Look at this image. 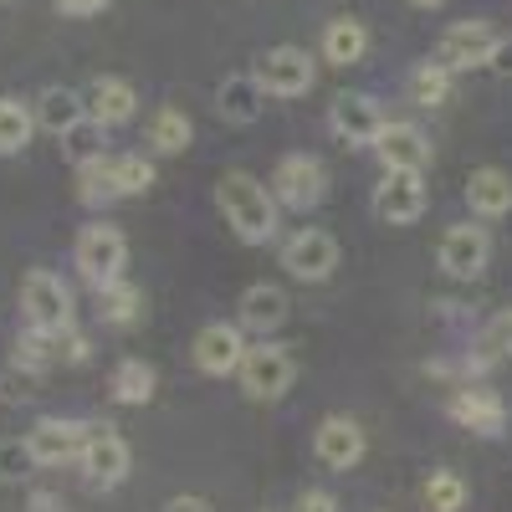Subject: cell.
I'll return each instance as SVG.
<instances>
[{
  "mask_svg": "<svg viewBox=\"0 0 512 512\" xmlns=\"http://www.w3.org/2000/svg\"><path fill=\"white\" fill-rule=\"evenodd\" d=\"M216 205L246 246H267L277 236V195L246 169H231V175L216 180Z\"/></svg>",
  "mask_w": 512,
  "mask_h": 512,
  "instance_id": "cell-1",
  "label": "cell"
},
{
  "mask_svg": "<svg viewBox=\"0 0 512 512\" xmlns=\"http://www.w3.org/2000/svg\"><path fill=\"white\" fill-rule=\"evenodd\" d=\"M77 466H82V477H88L93 487L113 492V487L128 477V466H134V451H128V441L118 436V425L93 420V425H82V451H77Z\"/></svg>",
  "mask_w": 512,
  "mask_h": 512,
  "instance_id": "cell-2",
  "label": "cell"
},
{
  "mask_svg": "<svg viewBox=\"0 0 512 512\" xmlns=\"http://www.w3.org/2000/svg\"><path fill=\"white\" fill-rule=\"evenodd\" d=\"M72 262H77L82 277H88V287H108L128 267V236L118 226H103V221L98 226H82V236L72 246Z\"/></svg>",
  "mask_w": 512,
  "mask_h": 512,
  "instance_id": "cell-3",
  "label": "cell"
},
{
  "mask_svg": "<svg viewBox=\"0 0 512 512\" xmlns=\"http://www.w3.org/2000/svg\"><path fill=\"white\" fill-rule=\"evenodd\" d=\"M236 379H241V390H246L251 400H282V395L292 390V379H297V364H292V354H287L282 344L262 338V344H251V349L241 354Z\"/></svg>",
  "mask_w": 512,
  "mask_h": 512,
  "instance_id": "cell-4",
  "label": "cell"
},
{
  "mask_svg": "<svg viewBox=\"0 0 512 512\" xmlns=\"http://www.w3.org/2000/svg\"><path fill=\"white\" fill-rule=\"evenodd\" d=\"M256 82H262L267 98H303L318 82V62L303 47H272L256 62Z\"/></svg>",
  "mask_w": 512,
  "mask_h": 512,
  "instance_id": "cell-5",
  "label": "cell"
},
{
  "mask_svg": "<svg viewBox=\"0 0 512 512\" xmlns=\"http://www.w3.org/2000/svg\"><path fill=\"white\" fill-rule=\"evenodd\" d=\"M272 195H277V205L303 210V216H308V210L323 205V195H328V169L313 154H287L272 169Z\"/></svg>",
  "mask_w": 512,
  "mask_h": 512,
  "instance_id": "cell-6",
  "label": "cell"
},
{
  "mask_svg": "<svg viewBox=\"0 0 512 512\" xmlns=\"http://www.w3.org/2000/svg\"><path fill=\"white\" fill-rule=\"evenodd\" d=\"M425 180L420 169H384V180L374 185V216L384 226H415L425 216Z\"/></svg>",
  "mask_w": 512,
  "mask_h": 512,
  "instance_id": "cell-7",
  "label": "cell"
},
{
  "mask_svg": "<svg viewBox=\"0 0 512 512\" xmlns=\"http://www.w3.org/2000/svg\"><path fill=\"white\" fill-rule=\"evenodd\" d=\"M21 313H26V323L31 328H67L72 323V292H67V282L57 277V272H26L21 277Z\"/></svg>",
  "mask_w": 512,
  "mask_h": 512,
  "instance_id": "cell-8",
  "label": "cell"
},
{
  "mask_svg": "<svg viewBox=\"0 0 512 512\" xmlns=\"http://www.w3.org/2000/svg\"><path fill=\"white\" fill-rule=\"evenodd\" d=\"M497 41H502V36H497L487 21H456V26H446V36H441L436 62H446L451 72H477V67H492Z\"/></svg>",
  "mask_w": 512,
  "mask_h": 512,
  "instance_id": "cell-9",
  "label": "cell"
},
{
  "mask_svg": "<svg viewBox=\"0 0 512 512\" xmlns=\"http://www.w3.org/2000/svg\"><path fill=\"white\" fill-rule=\"evenodd\" d=\"M436 262H441V272H446V277L472 282V277H482V272H487V262H492V241H487V231H482V226L461 221V226H451V231L441 236Z\"/></svg>",
  "mask_w": 512,
  "mask_h": 512,
  "instance_id": "cell-10",
  "label": "cell"
},
{
  "mask_svg": "<svg viewBox=\"0 0 512 512\" xmlns=\"http://www.w3.org/2000/svg\"><path fill=\"white\" fill-rule=\"evenodd\" d=\"M282 267H287L297 282H328L333 267H338V241H333L328 231L303 226L297 236L282 241Z\"/></svg>",
  "mask_w": 512,
  "mask_h": 512,
  "instance_id": "cell-11",
  "label": "cell"
},
{
  "mask_svg": "<svg viewBox=\"0 0 512 512\" xmlns=\"http://www.w3.org/2000/svg\"><path fill=\"white\" fill-rule=\"evenodd\" d=\"M390 123L379 113V103L369 98V93H338L333 98V108H328V128L338 139H344L349 149H374V139H379V128Z\"/></svg>",
  "mask_w": 512,
  "mask_h": 512,
  "instance_id": "cell-12",
  "label": "cell"
},
{
  "mask_svg": "<svg viewBox=\"0 0 512 512\" xmlns=\"http://www.w3.org/2000/svg\"><path fill=\"white\" fill-rule=\"evenodd\" d=\"M364 451H369V441H364V431H359V420H349V415L318 420V431H313V456L328 466V472H354V466L364 461Z\"/></svg>",
  "mask_w": 512,
  "mask_h": 512,
  "instance_id": "cell-13",
  "label": "cell"
},
{
  "mask_svg": "<svg viewBox=\"0 0 512 512\" xmlns=\"http://www.w3.org/2000/svg\"><path fill=\"white\" fill-rule=\"evenodd\" d=\"M190 354H195V369H200V374H210V379L236 374V369H241V354H246L241 323H205V328L195 333Z\"/></svg>",
  "mask_w": 512,
  "mask_h": 512,
  "instance_id": "cell-14",
  "label": "cell"
},
{
  "mask_svg": "<svg viewBox=\"0 0 512 512\" xmlns=\"http://www.w3.org/2000/svg\"><path fill=\"white\" fill-rule=\"evenodd\" d=\"M446 415L456 425H466L472 436H502V425H507V405H502L497 390H487V384H461L446 400Z\"/></svg>",
  "mask_w": 512,
  "mask_h": 512,
  "instance_id": "cell-15",
  "label": "cell"
},
{
  "mask_svg": "<svg viewBox=\"0 0 512 512\" xmlns=\"http://www.w3.org/2000/svg\"><path fill=\"white\" fill-rule=\"evenodd\" d=\"M77 451H82V425L77 420L47 415V420H36L26 431L31 466H67V461H77Z\"/></svg>",
  "mask_w": 512,
  "mask_h": 512,
  "instance_id": "cell-16",
  "label": "cell"
},
{
  "mask_svg": "<svg viewBox=\"0 0 512 512\" xmlns=\"http://www.w3.org/2000/svg\"><path fill=\"white\" fill-rule=\"evenodd\" d=\"M236 323H241V333L272 338L287 323V292L277 282H251L241 292V303H236Z\"/></svg>",
  "mask_w": 512,
  "mask_h": 512,
  "instance_id": "cell-17",
  "label": "cell"
},
{
  "mask_svg": "<svg viewBox=\"0 0 512 512\" xmlns=\"http://www.w3.org/2000/svg\"><path fill=\"white\" fill-rule=\"evenodd\" d=\"M374 154L384 169H425L431 164V139H425L420 123H384L374 139Z\"/></svg>",
  "mask_w": 512,
  "mask_h": 512,
  "instance_id": "cell-18",
  "label": "cell"
},
{
  "mask_svg": "<svg viewBox=\"0 0 512 512\" xmlns=\"http://www.w3.org/2000/svg\"><path fill=\"white\" fill-rule=\"evenodd\" d=\"M82 98H88V118H98L103 128H118V123H128V118L139 113V93H134V82H128V77H113V72L93 77Z\"/></svg>",
  "mask_w": 512,
  "mask_h": 512,
  "instance_id": "cell-19",
  "label": "cell"
},
{
  "mask_svg": "<svg viewBox=\"0 0 512 512\" xmlns=\"http://www.w3.org/2000/svg\"><path fill=\"white\" fill-rule=\"evenodd\" d=\"M31 113H36V128H41V134L67 139L72 128L88 118V98L72 93V88H41V98L31 103Z\"/></svg>",
  "mask_w": 512,
  "mask_h": 512,
  "instance_id": "cell-20",
  "label": "cell"
},
{
  "mask_svg": "<svg viewBox=\"0 0 512 512\" xmlns=\"http://www.w3.org/2000/svg\"><path fill=\"white\" fill-rule=\"evenodd\" d=\"M466 205H472L482 221L507 216L512 210V175H502V169H492V164L472 169V180H466Z\"/></svg>",
  "mask_w": 512,
  "mask_h": 512,
  "instance_id": "cell-21",
  "label": "cell"
},
{
  "mask_svg": "<svg viewBox=\"0 0 512 512\" xmlns=\"http://www.w3.org/2000/svg\"><path fill=\"white\" fill-rule=\"evenodd\" d=\"M364 57H369V31H364V21L338 16V21L323 26V62H333V67H359Z\"/></svg>",
  "mask_w": 512,
  "mask_h": 512,
  "instance_id": "cell-22",
  "label": "cell"
},
{
  "mask_svg": "<svg viewBox=\"0 0 512 512\" xmlns=\"http://www.w3.org/2000/svg\"><path fill=\"white\" fill-rule=\"evenodd\" d=\"M93 303H98V323H108V328H134L144 318V292L128 277H118L108 287H93Z\"/></svg>",
  "mask_w": 512,
  "mask_h": 512,
  "instance_id": "cell-23",
  "label": "cell"
},
{
  "mask_svg": "<svg viewBox=\"0 0 512 512\" xmlns=\"http://www.w3.org/2000/svg\"><path fill=\"white\" fill-rule=\"evenodd\" d=\"M262 103H267V93H262V82H256V72L226 77L221 93H216V108H221L226 123H256L262 118Z\"/></svg>",
  "mask_w": 512,
  "mask_h": 512,
  "instance_id": "cell-24",
  "label": "cell"
},
{
  "mask_svg": "<svg viewBox=\"0 0 512 512\" xmlns=\"http://www.w3.org/2000/svg\"><path fill=\"white\" fill-rule=\"evenodd\" d=\"M195 139V123L180 113V108H154L149 123H144V144L154 154H185Z\"/></svg>",
  "mask_w": 512,
  "mask_h": 512,
  "instance_id": "cell-25",
  "label": "cell"
},
{
  "mask_svg": "<svg viewBox=\"0 0 512 512\" xmlns=\"http://www.w3.org/2000/svg\"><path fill=\"white\" fill-rule=\"evenodd\" d=\"M451 88H456V72L446 62H420L410 72V103L415 108H446L451 103Z\"/></svg>",
  "mask_w": 512,
  "mask_h": 512,
  "instance_id": "cell-26",
  "label": "cell"
},
{
  "mask_svg": "<svg viewBox=\"0 0 512 512\" xmlns=\"http://www.w3.org/2000/svg\"><path fill=\"white\" fill-rule=\"evenodd\" d=\"M154 384H159L154 364H144V359H123V364L113 369V379H108V390H113L118 405H149V400H154Z\"/></svg>",
  "mask_w": 512,
  "mask_h": 512,
  "instance_id": "cell-27",
  "label": "cell"
},
{
  "mask_svg": "<svg viewBox=\"0 0 512 512\" xmlns=\"http://www.w3.org/2000/svg\"><path fill=\"white\" fill-rule=\"evenodd\" d=\"M77 200H82V205H113V200H123L108 154H98V159H88V164H77Z\"/></svg>",
  "mask_w": 512,
  "mask_h": 512,
  "instance_id": "cell-28",
  "label": "cell"
},
{
  "mask_svg": "<svg viewBox=\"0 0 512 512\" xmlns=\"http://www.w3.org/2000/svg\"><path fill=\"white\" fill-rule=\"evenodd\" d=\"M36 134V113L21 98H0V154H21Z\"/></svg>",
  "mask_w": 512,
  "mask_h": 512,
  "instance_id": "cell-29",
  "label": "cell"
},
{
  "mask_svg": "<svg viewBox=\"0 0 512 512\" xmlns=\"http://www.w3.org/2000/svg\"><path fill=\"white\" fill-rule=\"evenodd\" d=\"M113 180H118V195H123V200H128V195H149L154 164H149L144 154H118V159H113Z\"/></svg>",
  "mask_w": 512,
  "mask_h": 512,
  "instance_id": "cell-30",
  "label": "cell"
},
{
  "mask_svg": "<svg viewBox=\"0 0 512 512\" xmlns=\"http://www.w3.org/2000/svg\"><path fill=\"white\" fill-rule=\"evenodd\" d=\"M425 507L431 512H461V502H466V482L456 477V472H431L425 477Z\"/></svg>",
  "mask_w": 512,
  "mask_h": 512,
  "instance_id": "cell-31",
  "label": "cell"
},
{
  "mask_svg": "<svg viewBox=\"0 0 512 512\" xmlns=\"http://www.w3.org/2000/svg\"><path fill=\"white\" fill-rule=\"evenodd\" d=\"M103 123L98 118H82L77 128H72V134H67V154H72V164H88V159H98L103 154Z\"/></svg>",
  "mask_w": 512,
  "mask_h": 512,
  "instance_id": "cell-32",
  "label": "cell"
},
{
  "mask_svg": "<svg viewBox=\"0 0 512 512\" xmlns=\"http://www.w3.org/2000/svg\"><path fill=\"white\" fill-rule=\"evenodd\" d=\"M21 466H31V456H26V441H6V446H0V477H6V482H16V477H21Z\"/></svg>",
  "mask_w": 512,
  "mask_h": 512,
  "instance_id": "cell-33",
  "label": "cell"
},
{
  "mask_svg": "<svg viewBox=\"0 0 512 512\" xmlns=\"http://www.w3.org/2000/svg\"><path fill=\"white\" fill-rule=\"evenodd\" d=\"M113 0H57V11L72 16V21H88V16H103Z\"/></svg>",
  "mask_w": 512,
  "mask_h": 512,
  "instance_id": "cell-34",
  "label": "cell"
},
{
  "mask_svg": "<svg viewBox=\"0 0 512 512\" xmlns=\"http://www.w3.org/2000/svg\"><path fill=\"white\" fill-rule=\"evenodd\" d=\"M292 512H338V497H333V492H318V487H308L303 497L292 502Z\"/></svg>",
  "mask_w": 512,
  "mask_h": 512,
  "instance_id": "cell-35",
  "label": "cell"
},
{
  "mask_svg": "<svg viewBox=\"0 0 512 512\" xmlns=\"http://www.w3.org/2000/svg\"><path fill=\"white\" fill-rule=\"evenodd\" d=\"M26 512H67V507H62V497H52V492H31Z\"/></svg>",
  "mask_w": 512,
  "mask_h": 512,
  "instance_id": "cell-36",
  "label": "cell"
},
{
  "mask_svg": "<svg viewBox=\"0 0 512 512\" xmlns=\"http://www.w3.org/2000/svg\"><path fill=\"white\" fill-rule=\"evenodd\" d=\"M164 512H210V502L205 497H169Z\"/></svg>",
  "mask_w": 512,
  "mask_h": 512,
  "instance_id": "cell-37",
  "label": "cell"
},
{
  "mask_svg": "<svg viewBox=\"0 0 512 512\" xmlns=\"http://www.w3.org/2000/svg\"><path fill=\"white\" fill-rule=\"evenodd\" d=\"M492 72L512 77V41H497V57H492Z\"/></svg>",
  "mask_w": 512,
  "mask_h": 512,
  "instance_id": "cell-38",
  "label": "cell"
},
{
  "mask_svg": "<svg viewBox=\"0 0 512 512\" xmlns=\"http://www.w3.org/2000/svg\"><path fill=\"white\" fill-rule=\"evenodd\" d=\"M497 338H502V349H507V354H512V313H507V318H502V323H497Z\"/></svg>",
  "mask_w": 512,
  "mask_h": 512,
  "instance_id": "cell-39",
  "label": "cell"
},
{
  "mask_svg": "<svg viewBox=\"0 0 512 512\" xmlns=\"http://www.w3.org/2000/svg\"><path fill=\"white\" fill-rule=\"evenodd\" d=\"M410 6H420V11H436V6H446V0H410Z\"/></svg>",
  "mask_w": 512,
  "mask_h": 512,
  "instance_id": "cell-40",
  "label": "cell"
}]
</instances>
